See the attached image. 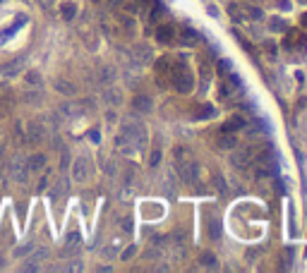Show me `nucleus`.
I'll return each instance as SVG.
<instances>
[{"mask_svg": "<svg viewBox=\"0 0 307 273\" xmlns=\"http://www.w3.org/2000/svg\"><path fill=\"white\" fill-rule=\"evenodd\" d=\"M115 146H118L125 156H130V154H135V151L144 149V146H146V132H144V125H142V122H135V120H125L120 135L115 136Z\"/></svg>", "mask_w": 307, "mask_h": 273, "instance_id": "nucleus-1", "label": "nucleus"}, {"mask_svg": "<svg viewBox=\"0 0 307 273\" xmlns=\"http://www.w3.org/2000/svg\"><path fill=\"white\" fill-rule=\"evenodd\" d=\"M252 156H254V149H230V165L233 168H238V170H243V168H247L252 161Z\"/></svg>", "mask_w": 307, "mask_h": 273, "instance_id": "nucleus-2", "label": "nucleus"}, {"mask_svg": "<svg viewBox=\"0 0 307 273\" xmlns=\"http://www.w3.org/2000/svg\"><path fill=\"white\" fill-rule=\"evenodd\" d=\"M283 46L288 48V51H303L307 46V39L303 31H298V29H290L288 31V36H286V41H283Z\"/></svg>", "mask_w": 307, "mask_h": 273, "instance_id": "nucleus-3", "label": "nucleus"}, {"mask_svg": "<svg viewBox=\"0 0 307 273\" xmlns=\"http://www.w3.org/2000/svg\"><path fill=\"white\" fill-rule=\"evenodd\" d=\"M10 177L15 182H27L29 177V168H27V161L24 158H15L12 165H10Z\"/></svg>", "mask_w": 307, "mask_h": 273, "instance_id": "nucleus-4", "label": "nucleus"}, {"mask_svg": "<svg viewBox=\"0 0 307 273\" xmlns=\"http://www.w3.org/2000/svg\"><path fill=\"white\" fill-rule=\"evenodd\" d=\"M24 132H27L29 144H41V141L46 139V127H43L41 122H29L27 127H24Z\"/></svg>", "mask_w": 307, "mask_h": 273, "instance_id": "nucleus-5", "label": "nucleus"}, {"mask_svg": "<svg viewBox=\"0 0 307 273\" xmlns=\"http://www.w3.org/2000/svg\"><path fill=\"white\" fill-rule=\"evenodd\" d=\"M178 175H180L185 182H197V177H199V165L192 163V161L178 163Z\"/></svg>", "mask_w": 307, "mask_h": 273, "instance_id": "nucleus-6", "label": "nucleus"}, {"mask_svg": "<svg viewBox=\"0 0 307 273\" xmlns=\"http://www.w3.org/2000/svg\"><path fill=\"white\" fill-rule=\"evenodd\" d=\"M72 177L77 180V182H86V177H89V158H84L80 156L75 165H72Z\"/></svg>", "mask_w": 307, "mask_h": 273, "instance_id": "nucleus-7", "label": "nucleus"}, {"mask_svg": "<svg viewBox=\"0 0 307 273\" xmlns=\"http://www.w3.org/2000/svg\"><path fill=\"white\" fill-rule=\"evenodd\" d=\"M197 31L195 29H190V27H185V29H180L178 34H175V41L180 43V46H195L197 43Z\"/></svg>", "mask_w": 307, "mask_h": 273, "instance_id": "nucleus-8", "label": "nucleus"}, {"mask_svg": "<svg viewBox=\"0 0 307 273\" xmlns=\"http://www.w3.org/2000/svg\"><path fill=\"white\" fill-rule=\"evenodd\" d=\"M175 29L170 27V24H164V27H159V31H156V41L159 43H164V46H170L173 41H175Z\"/></svg>", "mask_w": 307, "mask_h": 273, "instance_id": "nucleus-9", "label": "nucleus"}, {"mask_svg": "<svg viewBox=\"0 0 307 273\" xmlns=\"http://www.w3.org/2000/svg\"><path fill=\"white\" fill-rule=\"evenodd\" d=\"M216 146L219 149H235L238 146V139L233 132H221V135L216 136Z\"/></svg>", "mask_w": 307, "mask_h": 273, "instance_id": "nucleus-10", "label": "nucleus"}, {"mask_svg": "<svg viewBox=\"0 0 307 273\" xmlns=\"http://www.w3.org/2000/svg\"><path fill=\"white\" fill-rule=\"evenodd\" d=\"M132 108L137 110V113H149V110L154 108V101H151V98H149V96H135V98H132Z\"/></svg>", "mask_w": 307, "mask_h": 273, "instance_id": "nucleus-11", "label": "nucleus"}, {"mask_svg": "<svg viewBox=\"0 0 307 273\" xmlns=\"http://www.w3.org/2000/svg\"><path fill=\"white\" fill-rule=\"evenodd\" d=\"M206 235H209L214 242H216V240H221V220L216 218V216L206 220Z\"/></svg>", "mask_w": 307, "mask_h": 273, "instance_id": "nucleus-12", "label": "nucleus"}, {"mask_svg": "<svg viewBox=\"0 0 307 273\" xmlns=\"http://www.w3.org/2000/svg\"><path fill=\"white\" fill-rule=\"evenodd\" d=\"M132 60H135L137 65H146V62L151 60V51H149V46H137V48L132 51Z\"/></svg>", "mask_w": 307, "mask_h": 273, "instance_id": "nucleus-13", "label": "nucleus"}, {"mask_svg": "<svg viewBox=\"0 0 307 273\" xmlns=\"http://www.w3.org/2000/svg\"><path fill=\"white\" fill-rule=\"evenodd\" d=\"M199 266H202V269H219V259H216V254H211V252H202V254H199Z\"/></svg>", "mask_w": 307, "mask_h": 273, "instance_id": "nucleus-14", "label": "nucleus"}, {"mask_svg": "<svg viewBox=\"0 0 307 273\" xmlns=\"http://www.w3.org/2000/svg\"><path fill=\"white\" fill-rule=\"evenodd\" d=\"M43 165H46V156H43V154H34V156H29L27 158L29 173H31V170L39 173V170H43Z\"/></svg>", "mask_w": 307, "mask_h": 273, "instance_id": "nucleus-15", "label": "nucleus"}, {"mask_svg": "<svg viewBox=\"0 0 307 273\" xmlns=\"http://www.w3.org/2000/svg\"><path fill=\"white\" fill-rule=\"evenodd\" d=\"M214 115H216V108H214V106H199V110L192 113L195 120H209V117H214Z\"/></svg>", "mask_w": 307, "mask_h": 273, "instance_id": "nucleus-16", "label": "nucleus"}, {"mask_svg": "<svg viewBox=\"0 0 307 273\" xmlns=\"http://www.w3.org/2000/svg\"><path fill=\"white\" fill-rule=\"evenodd\" d=\"M56 89L60 91V94H67V96H72V94H75V86H72L70 82H62V79H58V82H56Z\"/></svg>", "mask_w": 307, "mask_h": 273, "instance_id": "nucleus-17", "label": "nucleus"}, {"mask_svg": "<svg viewBox=\"0 0 307 273\" xmlns=\"http://www.w3.org/2000/svg\"><path fill=\"white\" fill-rule=\"evenodd\" d=\"M211 182H214V190L219 192V194H225V180L221 177V175H219V173H214Z\"/></svg>", "mask_w": 307, "mask_h": 273, "instance_id": "nucleus-18", "label": "nucleus"}, {"mask_svg": "<svg viewBox=\"0 0 307 273\" xmlns=\"http://www.w3.org/2000/svg\"><path fill=\"white\" fill-rule=\"evenodd\" d=\"M60 10H62V20H72V17H75V10H77V7H75V2H65V5H62Z\"/></svg>", "mask_w": 307, "mask_h": 273, "instance_id": "nucleus-19", "label": "nucleus"}, {"mask_svg": "<svg viewBox=\"0 0 307 273\" xmlns=\"http://www.w3.org/2000/svg\"><path fill=\"white\" fill-rule=\"evenodd\" d=\"M103 98H106V101H108V103H118V101H120V96H118V94H115V91H113V89H106V94H103Z\"/></svg>", "mask_w": 307, "mask_h": 273, "instance_id": "nucleus-20", "label": "nucleus"}, {"mask_svg": "<svg viewBox=\"0 0 307 273\" xmlns=\"http://www.w3.org/2000/svg\"><path fill=\"white\" fill-rule=\"evenodd\" d=\"M31 249H34V245H31V242H29V245H22V247H17V249H15V256H17V259H20V256H24V254H29V252H31Z\"/></svg>", "mask_w": 307, "mask_h": 273, "instance_id": "nucleus-21", "label": "nucleus"}, {"mask_svg": "<svg viewBox=\"0 0 307 273\" xmlns=\"http://www.w3.org/2000/svg\"><path fill=\"white\" fill-rule=\"evenodd\" d=\"M27 84H31V86H41V77H39V72H29Z\"/></svg>", "mask_w": 307, "mask_h": 273, "instance_id": "nucleus-22", "label": "nucleus"}, {"mask_svg": "<svg viewBox=\"0 0 307 273\" xmlns=\"http://www.w3.org/2000/svg\"><path fill=\"white\" fill-rule=\"evenodd\" d=\"M99 79H101V82H108V79H113V72L108 67H103V70L99 72Z\"/></svg>", "mask_w": 307, "mask_h": 273, "instance_id": "nucleus-23", "label": "nucleus"}, {"mask_svg": "<svg viewBox=\"0 0 307 273\" xmlns=\"http://www.w3.org/2000/svg\"><path fill=\"white\" fill-rule=\"evenodd\" d=\"M80 245V235H77V233H70V235H67V247H77Z\"/></svg>", "mask_w": 307, "mask_h": 273, "instance_id": "nucleus-24", "label": "nucleus"}, {"mask_svg": "<svg viewBox=\"0 0 307 273\" xmlns=\"http://www.w3.org/2000/svg\"><path fill=\"white\" fill-rule=\"evenodd\" d=\"M17 65H20V62H12V65H5V67H2V75H15V72H17V70H15Z\"/></svg>", "mask_w": 307, "mask_h": 273, "instance_id": "nucleus-25", "label": "nucleus"}, {"mask_svg": "<svg viewBox=\"0 0 307 273\" xmlns=\"http://www.w3.org/2000/svg\"><path fill=\"white\" fill-rule=\"evenodd\" d=\"M135 254H137V245H132V247H130V249H127V252L123 254V259H132Z\"/></svg>", "mask_w": 307, "mask_h": 273, "instance_id": "nucleus-26", "label": "nucleus"}, {"mask_svg": "<svg viewBox=\"0 0 307 273\" xmlns=\"http://www.w3.org/2000/svg\"><path fill=\"white\" fill-rule=\"evenodd\" d=\"M159 161H161V151H154V154H151V158H149V163L159 165Z\"/></svg>", "mask_w": 307, "mask_h": 273, "instance_id": "nucleus-27", "label": "nucleus"}, {"mask_svg": "<svg viewBox=\"0 0 307 273\" xmlns=\"http://www.w3.org/2000/svg\"><path fill=\"white\" fill-rule=\"evenodd\" d=\"M269 24H271L274 29H286V22H281V20H276V17H274V20H269Z\"/></svg>", "mask_w": 307, "mask_h": 273, "instance_id": "nucleus-28", "label": "nucleus"}, {"mask_svg": "<svg viewBox=\"0 0 307 273\" xmlns=\"http://www.w3.org/2000/svg\"><path fill=\"white\" fill-rule=\"evenodd\" d=\"M303 2H305V0H303Z\"/></svg>", "mask_w": 307, "mask_h": 273, "instance_id": "nucleus-29", "label": "nucleus"}]
</instances>
